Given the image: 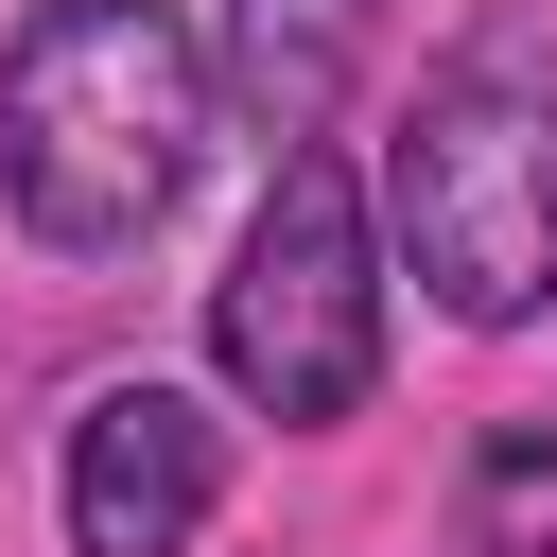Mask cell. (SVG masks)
I'll return each mask as SVG.
<instances>
[{
	"label": "cell",
	"instance_id": "6da1fadb",
	"mask_svg": "<svg viewBox=\"0 0 557 557\" xmlns=\"http://www.w3.org/2000/svg\"><path fill=\"white\" fill-rule=\"evenodd\" d=\"M209 87L226 52H191L174 0H35L0 35V209L70 261L157 244L209 157Z\"/></svg>",
	"mask_w": 557,
	"mask_h": 557
},
{
	"label": "cell",
	"instance_id": "7a4b0ae2",
	"mask_svg": "<svg viewBox=\"0 0 557 557\" xmlns=\"http://www.w3.org/2000/svg\"><path fill=\"white\" fill-rule=\"evenodd\" d=\"M383 244L453 331L557 313V35H470L383 139Z\"/></svg>",
	"mask_w": 557,
	"mask_h": 557
},
{
	"label": "cell",
	"instance_id": "3957f363",
	"mask_svg": "<svg viewBox=\"0 0 557 557\" xmlns=\"http://www.w3.org/2000/svg\"><path fill=\"white\" fill-rule=\"evenodd\" d=\"M209 366L278 435L366 418V383H383V226H366V191H348L331 139L261 174V209H244V244L209 278Z\"/></svg>",
	"mask_w": 557,
	"mask_h": 557
},
{
	"label": "cell",
	"instance_id": "277c9868",
	"mask_svg": "<svg viewBox=\"0 0 557 557\" xmlns=\"http://www.w3.org/2000/svg\"><path fill=\"white\" fill-rule=\"evenodd\" d=\"M52 505H70V557H191L209 505H226V418L191 383H104L70 418Z\"/></svg>",
	"mask_w": 557,
	"mask_h": 557
},
{
	"label": "cell",
	"instance_id": "5b68a950",
	"mask_svg": "<svg viewBox=\"0 0 557 557\" xmlns=\"http://www.w3.org/2000/svg\"><path fill=\"white\" fill-rule=\"evenodd\" d=\"M366 52H383V0H226V104H244L278 157H313V139L348 122Z\"/></svg>",
	"mask_w": 557,
	"mask_h": 557
}]
</instances>
